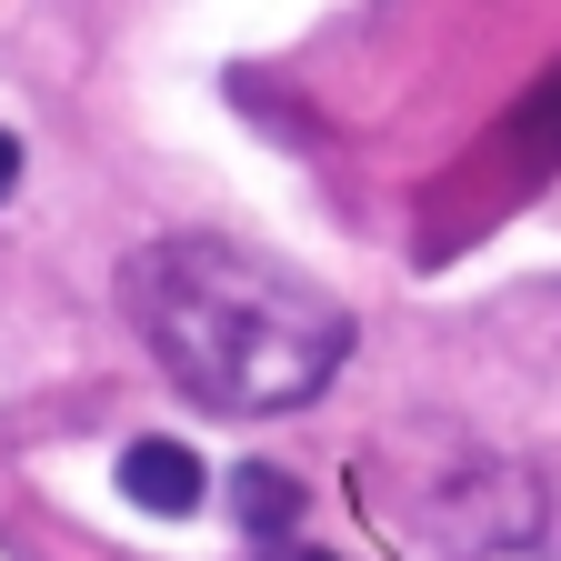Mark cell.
I'll list each match as a JSON object with an SVG mask.
<instances>
[{"mask_svg": "<svg viewBox=\"0 0 561 561\" xmlns=\"http://www.w3.org/2000/svg\"><path fill=\"white\" fill-rule=\"evenodd\" d=\"M121 491H130V502L140 512H161V522H181V512H201V451L191 442H130L121 451Z\"/></svg>", "mask_w": 561, "mask_h": 561, "instance_id": "7a4b0ae2", "label": "cell"}, {"mask_svg": "<svg viewBox=\"0 0 561 561\" xmlns=\"http://www.w3.org/2000/svg\"><path fill=\"white\" fill-rule=\"evenodd\" d=\"M231 512H241V531L280 541V531L301 522V481H291V471H271V461H241V471H231Z\"/></svg>", "mask_w": 561, "mask_h": 561, "instance_id": "3957f363", "label": "cell"}, {"mask_svg": "<svg viewBox=\"0 0 561 561\" xmlns=\"http://www.w3.org/2000/svg\"><path fill=\"white\" fill-rule=\"evenodd\" d=\"M130 321L210 411H301L351 362V311L321 280L231 241H161L130 261Z\"/></svg>", "mask_w": 561, "mask_h": 561, "instance_id": "6da1fadb", "label": "cell"}, {"mask_svg": "<svg viewBox=\"0 0 561 561\" xmlns=\"http://www.w3.org/2000/svg\"><path fill=\"white\" fill-rule=\"evenodd\" d=\"M271 561H321V551H271Z\"/></svg>", "mask_w": 561, "mask_h": 561, "instance_id": "5b68a950", "label": "cell"}, {"mask_svg": "<svg viewBox=\"0 0 561 561\" xmlns=\"http://www.w3.org/2000/svg\"><path fill=\"white\" fill-rule=\"evenodd\" d=\"M11 181H21V140L0 130V201H11Z\"/></svg>", "mask_w": 561, "mask_h": 561, "instance_id": "277c9868", "label": "cell"}]
</instances>
